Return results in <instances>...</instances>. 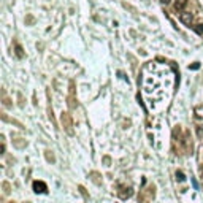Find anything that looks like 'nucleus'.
I'll list each match as a JSON object with an SVG mask.
<instances>
[{
	"label": "nucleus",
	"instance_id": "0eeeda50",
	"mask_svg": "<svg viewBox=\"0 0 203 203\" xmlns=\"http://www.w3.org/2000/svg\"><path fill=\"white\" fill-rule=\"evenodd\" d=\"M160 2H162V3H165V5H167V3H170L171 0H160Z\"/></svg>",
	"mask_w": 203,
	"mask_h": 203
},
{
	"label": "nucleus",
	"instance_id": "39448f33",
	"mask_svg": "<svg viewBox=\"0 0 203 203\" xmlns=\"http://www.w3.org/2000/svg\"><path fill=\"white\" fill-rule=\"evenodd\" d=\"M176 178L179 179V181H184V173H182V171H178V173H176Z\"/></svg>",
	"mask_w": 203,
	"mask_h": 203
},
{
	"label": "nucleus",
	"instance_id": "20e7f679",
	"mask_svg": "<svg viewBox=\"0 0 203 203\" xmlns=\"http://www.w3.org/2000/svg\"><path fill=\"white\" fill-rule=\"evenodd\" d=\"M194 30L197 32L198 35H202L203 33V24H197V26H194Z\"/></svg>",
	"mask_w": 203,
	"mask_h": 203
},
{
	"label": "nucleus",
	"instance_id": "6e6552de",
	"mask_svg": "<svg viewBox=\"0 0 203 203\" xmlns=\"http://www.w3.org/2000/svg\"><path fill=\"white\" fill-rule=\"evenodd\" d=\"M11 203H13V202H11Z\"/></svg>",
	"mask_w": 203,
	"mask_h": 203
},
{
	"label": "nucleus",
	"instance_id": "423d86ee",
	"mask_svg": "<svg viewBox=\"0 0 203 203\" xmlns=\"http://www.w3.org/2000/svg\"><path fill=\"white\" fill-rule=\"evenodd\" d=\"M197 133H198V136L203 135V126H198V127H197Z\"/></svg>",
	"mask_w": 203,
	"mask_h": 203
},
{
	"label": "nucleus",
	"instance_id": "7ed1b4c3",
	"mask_svg": "<svg viewBox=\"0 0 203 203\" xmlns=\"http://www.w3.org/2000/svg\"><path fill=\"white\" fill-rule=\"evenodd\" d=\"M186 5H187V0H176V2H175V10L182 11L186 8Z\"/></svg>",
	"mask_w": 203,
	"mask_h": 203
},
{
	"label": "nucleus",
	"instance_id": "f257e3e1",
	"mask_svg": "<svg viewBox=\"0 0 203 203\" xmlns=\"http://www.w3.org/2000/svg\"><path fill=\"white\" fill-rule=\"evenodd\" d=\"M192 19H194V16L190 13H187V11H182V13L179 14V21H181L182 24H186V26L192 24Z\"/></svg>",
	"mask_w": 203,
	"mask_h": 203
},
{
	"label": "nucleus",
	"instance_id": "f03ea898",
	"mask_svg": "<svg viewBox=\"0 0 203 203\" xmlns=\"http://www.w3.org/2000/svg\"><path fill=\"white\" fill-rule=\"evenodd\" d=\"M33 190L37 194H43V192H46V190H48V186H46L43 181H35L33 182Z\"/></svg>",
	"mask_w": 203,
	"mask_h": 203
}]
</instances>
